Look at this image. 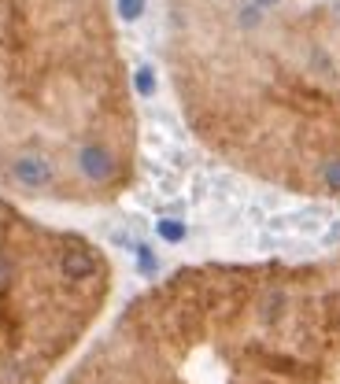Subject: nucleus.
Instances as JSON below:
<instances>
[{"label":"nucleus","mask_w":340,"mask_h":384,"mask_svg":"<svg viewBox=\"0 0 340 384\" xmlns=\"http://www.w3.org/2000/svg\"><path fill=\"white\" fill-rule=\"evenodd\" d=\"M111 300V259L0 196V384H52Z\"/></svg>","instance_id":"obj_3"},{"label":"nucleus","mask_w":340,"mask_h":384,"mask_svg":"<svg viewBox=\"0 0 340 384\" xmlns=\"http://www.w3.org/2000/svg\"><path fill=\"white\" fill-rule=\"evenodd\" d=\"M59 384H340V251L174 270L129 300Z\"/></svg>","instance_id":"obj_1"},{"label":"nucleus","mask_w":340,"mask_h":384,"mask_svg":"<svg viewBox=\"0 0 340 384\" xmlns=\"http://www.w3.org/2000/svg\"><path fill=\"white\" fill-rule=\"evenodd\" d=\"M134 163L111 0H0V196L108 203Z\"/></svg>","instance_id":"obj_2"}]
</instances>
